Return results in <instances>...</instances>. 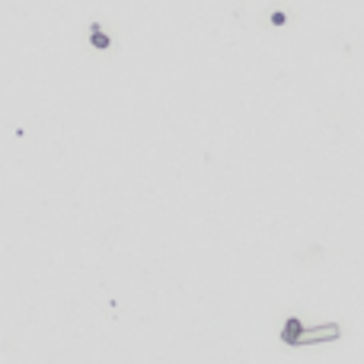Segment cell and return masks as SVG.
I'll return each instance as SVG.
<instances>
[{
  "label": "cell",
  "instance_id": "obj_1",
  "mask_svg": "<svg viewBox=\"0 0 364 364\" xmlns=\"http://www.w3.org/2000/svg\"><path fill=\"white\" fill-rule=\"evenodd\" d=\"M332 339H339V326L323 323V326H313V329H300L294 345H317V342H332Z\"/></svg>",
  "mask_w": 364,
  "mask_h": 364
},
{
  "label": "cell",
  "instance_id": "obj_2",
  "mask_svg": "<svg viewBox=\"0 0 364 364\" xmlns=\"http://www.w3.org/2000/svg\"><path fill=\"white\" fill-rule=\"evenodd\" d=\"M300 329H303L300 319H288V323H284V329H281V339H284L288 345H294V342H297V336H300Z\"/></svg>",
  "mask_w": 364,
  "mask_h": 364
},
{
  "label": "cell",
  "instance_id": "obj_3",
  "mask_svg": "<svg viewBox=\"0 0 364 364\" xmlns=\"http://www.w3.org/2000/svg\"><path fill=\"white\" fill-rule=\"evenodd\" d=\"M93 45H96V48H109V35L102 32L99 26H93Z\"/></svg>",
  "mask_w": 364,
  "mask_h": 364
},
{
  "label": "cell",
  "instance_id": "obj_4",
  "mask_svg": "<svg viewBox=\"0 0 364 364\" xmlns=\"http://www.w3.org/2000/svg\"><path fill=\"white\" fill-rule=\"evenodd\" d=\"M272 23H275V26H284L288 20H284V13H275V16H272Z\"/></svg>",
  "mask_w": 364,
  "mask_h": 364
}]
</instances>
